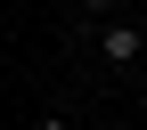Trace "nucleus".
<instances>
[{
	"instance_id": "1",
	"label": "nucleus",
	"mask_w": 147,
	"mask_h": 130,
	"mask_svg": "<svg viewBox=\"0 0 147 130\" xmlns=\"http://www.w3.org/2000/svg\"><path fill=\"white\" fill-rule=\"evenodd\" d=\"M98 57L106 65H139L147 57V33L131 25V16H106V25H98Z\"/></svg>"
},
{
	"instance_id": "2",
	"label": "nucleus",
	"mask_w": 147,
	"mask_h": 130,
	"mask_svg": "<svg viewBox=\"0 0 147 130\" xmlns=\"http://www.w3.org/2000/svg\"><path fill=\"white\" fill-rule=\"evenodd\" d=\"M33 130H74V122H65V114H49V122H33Z\"/></svg>"
},
{
	"instance_id": "3",
	"label": "nucleus",
	"mask_w": 147,
	"mask_h": 130,
	"mask_svg": "<svg viewBox=\"0 0 147 130\" xmlns=\"http://www.w3.org/2000/svg\"><path fill=\"white\" fill-rule=\"evenodd\" d=\"M82 8H106V0H82Z\"/></svg>"
}]
</instances>
